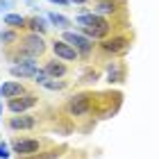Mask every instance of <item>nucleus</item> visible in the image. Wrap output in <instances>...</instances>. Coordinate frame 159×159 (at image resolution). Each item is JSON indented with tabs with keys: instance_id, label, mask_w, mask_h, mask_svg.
Returning a JSON list of instances; mask_svg holds the SVG:
<instances>
[{
	"instance_id": "nucleus-1",
	"label": "nucleus",
	"mask_w": 159,
	"mask_h": 159,
	"mask_svg": "<svg viewBox=\"0 0 159 159\" xmlns=\"http://www.w3.org/2000/svg\"><path fill=\"white\" fill-rule=\"evenodd\" d=\"M75 23L82 27V34H86L89 39H107L111 32L109 20L98 16V14H82L75 18Z\"/></svg>"
},
{
	"instance_id": "nucleus-15",
	"label": "nucleus",
	"mask_w": 159,
	"mask_h": 159,
	"mask_svg": "<svg viewBox=\"0 0 159 159\" xmlns=\"http://www.w3.org/2000/svg\"><path fill=\"white\" fill-rule=\"evenodd\" d=\"M5 25H9L11 30H20V27L27 25V18L20 16V14H7L5 16Z\"/></svg>"
},
{
	"instance_id": "nucleus-19",
	"label": "nucleus",
	"mask_w": 159,
	"mask_h": 159,
	"mask_svg": "<svg viewBox=\"0 0 159 159\" xmlns=\"http://www.w3.org/2000/svg\"><path fill=\"white\" fill-rule=\"evenodd\" d=\"M64 150L66 148H50V150H46V152H37V155H32L30 159H59L61 155H64Z\"/></svg>"
},
{
	"instance_id": "nucleus-2",
	"label": "nucleus",
	"mask_w": 159,
	"mask_h": 159,
	"mask_svg": "<svg viewBox=\"0 0 159 159\" xmlns=\"http://www.w3.org/2000/svg\"><path fill=\"white\" fill-rule=\"evenodd\" d=\"M18 52L23 59H27V57H37V55H43L46 52V43H43L41 34H27V37L23 41H18Z\"/></svg>"
},
{
	"instance_id": "nucleus-20",
	"label": "nucleus",
	"mask_w": 159,
	"mask_h": 159,
	"mask_svg": "<svg viewBox=\"0 0 159 159\" xmlns=\"http://www.w3.org/2000/svg\"><path fill=\"white\" fill-rule=\"evenodd\" d=\"M0 39H2V43H18V34L11 32V30H7V32L0 34Z\"/></svg>"
},
{
	"instance_id": "nucleus-21",
	"label": "nucleus",
	"mask_w": 159,
	"mask_h": 159,
	"mask_svg": "<svg viewBox=\"0 0 159 159\" xmlns=\"http://www.w3.org/2000/svg\"><path fill=\"white\" fill-rule=\"evenodd\" d=\"M9 146H7L5 141H0V159H9Z\"/></svg>"
},
{
	"instance_id": "nucleus-5",
	"label": "nucleus",
	"mask_w": 159,
	"mask_h": 159,
	"mask_svg": "<svg viewBox=\"0 0 159 159\" xmlns=\"http://www.w3.org/2000/svg\"><path fill=\"white\" fill-rule=\"evenodd\" d=\"M41 148H43V141L39 139H14L11 141V150L18 152L20 157H32L41 152Z\"/></svg>"
},
{
	"instance_id": "nucleus-16",
	"label": "nucleus",
	"mask_w": 159,
	"mask_h": 159,
	"mask_svg": "<svg viewBox=\"0 0 159 159\" xmlns=\"http://www.w3.org/2000/svg\"><path fill=\"white\" fill-rule=\"evenodd\" d=\"M48 20L57 27V30H64V32H66L68 25H70V20H68L66 16H61V14H57V11H50V14H48Z\"/></svg>"
},
{
	"instance_id": "nucleus-7",
	"label": "nucleus",
	"mask_w": 159,
	"mask_h": 159,
	"mask_svg": "<svg viewBox=\"0 0 159 159\" xmlns=\"http://www.w3.org/2000/svg\"><path fill=\"white\" fill-rule=\"evenodd\" d=\"M37 102H39V98L34 96V93H23V96H18V98H9V105L7 107H9V111H14V114H25Z\"/></svg>"
},
{
	"instance_id": "nucleus-18",
	"label": "nucleus",
	"mask_w": 159,
	"mask_h": 159,
	"mask_svg": "<svg viewBox=\"0 0 159 159\" xmlns=\"http://www.w3.org/2000/svg\"><path fill=\"white\" fill-rule=\"evenodd\" d=\"M27 27L34 32V34H43L48 30V25H46V20H43L41 16H32V18H27Z\"/></svg>"
},
{
	"instance_id": "nucleus-9",
	"label": "nucleus",
	"mask_w": 159,
	"mask_h": 159,
	"mask_svg": "<svg viewBox=\"0 0 159 159\" xmlns=\"http://www.w3.org/2000/svg\"><path fill=\"white\" fill-rule=\"evenodd\" d=\"M34 82H37L39 86H43V89H48V91H64L66 89V82H64V80L50 77L46 70H39V73L34 75Z\"/></svg>"
},
{
	"instance_id": "nucleus-13",
	"label": "nucleus",
	"mask_w": 159,
	"mask_h": 159,
	"mask_svg": "<svg viewBox=\"0 0 159 159\" xmlns=\"http://www.w3.org/2000/svg\"><path fill=\"white\" fill-rule=\"evenodd\" d=\"M125 80V66L118 61H111V66L107 68V82L109 84H118Z\"/></svg>"
},
{
	"instance_id": "nucleus-23",
	"label": "nucleus",
	"mask_w": 159,
	"mask_h": 159,
	"mask_svg": "<svg viewBox=\"0 0 159 159\" xmlns=\"http://www.w3.org/2000/svg\"><path fill=\"white\" fill-rule=\"evenodd\" d=\"M50 2H55V5H61V7H68V5H70V0H50Z\"/></svg>"
},
{
	"instance_id": "nucleus-24",
	"label": "nucleus",
	"mask_w": 159,
	"mask_h": 159,
	"mask_svg": "<svg viewBox=\"0 0 159 159\" xmlns=\"http://www.w3.org/2000/svg\"><path fill=\"white\" fill-rule=\"evenodd\" d=\"M9 7V0H0V11H5Z\"/></svg>"
},
{
	"instance_id": "nucleus-26",
	"label": "nucleus",
	"mask_w": 159,
	"mask_h": 159,
	"mask_svg": "<svg viewBox=\"0 0 159 159\" xmlns=\"http://www.w3.org/2000/svg\"><path fill=\"white\" fill-rule=\"evenodd\" d=\"M0 98H2V96H0Z\"/></svg>"
},
{
	"instance_id": "nucleus-10",
	"label": "nucleus",
	"mask_w": 159,
	"mask_h": 159,
	"mask_svg": "<svg viewBox=\"0 0 159 159\" xmlns=\"http://www.w3.org/2000/svg\"><path fill=\"white\" fill-rule=\"evenodd\" d=\"M52 52L57 57H61L64 61H75L80 57V52L70 46V43H66V41H52Z\"/></svg>"
},
{
	"instance_id": "nucleus-11",
	"label": "nucleus",
	"mask_w": 159,
	"mask_h": 159,
	"mask_svg": "<svg viewBox=\"0 0 159 159\" xmlns=\"http://www.w3.org/2000/svg\"><path fill=\"white\" fill-rule=\"evenodd\" d=\"M9 127H11V129H34V127H37V118H34V116H27V114L11 116V118H9Z\"/></svg>"
},
{
	"instance_id": "nucleus-4",
	"label": "nucleus",
	"mask_w": 159,
	"mask_h": 159,
	"mask_svg": "<svg viewBox=\"0 0 159 159\" xmlns=\"http://www.w3.org/2000/svg\"><path fill=\"white\" fill-rule=\"evenodd\" d=\"M91 107H93V96L91 93H77V96H73L68 100L66 109H68L70 116H86V114L91 111Z\"/></svg>"
},
{
	"instance_id": "nucleus-6",
	"label": "nucleus",
	"mask_w": 159,
	"mask_h": 159,
	"mask_svg": "<svg viewBox=\"0 0 159 159\" xmlns=\"http://www.w3.org/2000/svg\"><path fill=\"white\" fill-rule=\"evenodd\" d=\"M9 73L14 77H34L39 73V66L34 61V57H27V59H18V64H11Z\"/></svg>"
},
{
	"instance_id": "nucleus-8",
	"label": "nucleus",
	"mask_w": 159,
	"mask_h": 159,
	"mask_svg": "<svg viewBox=\"0 0 159 159\" xmlns=\"http://www.w3.org/2000/svg\"><path fill=\"white\" fill-rule=\"evenodd\" d=\"M129 39L127 37H111V39H105L102 43H100V48L105 50V52H109V55H123V52H127L129 50Z\"/></svg>"
},
{
	"instance_id": "nucleus-17",
	"label": "nucleus",
	"mask_w": 159,
	"mask_h": 159,
	"mask_svg": "<svg viewBox=\"0 0 159 159\" xmlns=\"http://www.w3.org/2000/svg\"><path fill=\"white\" fill-rule=\"evenodd\" d=\"M98 16H105V14H116V0H100L96 5V11Z\"/></svg>"
},
{
	"instance_id": "nucleus-14",
	"label": "nucleus",
	"mask_w": 159,
	"mask_h": 159,
	"mask_svg": "<svg viewBox=\"0 0 159 159\" xmlns=\"http://www.w3.org/2000/svg\"><path fill=\"white\" fill-rule=\"evenodd\" d=\"M23 93H25V86L20 82H5L0 86V96H5V98H18Z\"/></svg>"
},
{
	"instance_id": "nucleus-3",
	"label": "nucleus",
	"mask_w": 159,
	"mask_h": 159,
	"mask_svg": "<svg viewBox=\"0 0 159 159\" xmlns=\"http://www.w3.org/2000/svg\"><path fill=\"white\" fill-rule=\"evenodd\" d=\"M61 41H66V43H70L80 55H84V57H89L91 55V50H93V39H89L86 34H80V32H70V30H66L61 34Z\"/></svg>"
},
{
	"instance_id": "nucleus-25",
	"label": "nucleus",
	"mask_w": 159,
	"mask_h": 159,
	"mask_svg": "<svg viewBox=\"0 0 159 159\" xmlns=\"http://www.w3.org/2000/svg\"><path fill=\"white\" fill-rule=\"evenodd\" d=\"M70 2H77V5H82V2H89V0H70Z\"/></svg>"
},
{
	"instance_id": "nucleus-12",
	"label": "nucleus",
	"mask_w": 159,
	"mask_h": 159,
	"mask_svg": "<svg viewBox=\"0 0 159 159\" xmlns=\"http://www.w3.org/2000/svg\"><path fill=\"white\" fill-rule=\"evenodd\" d=\"M43 70H46V73H48L50 77H57V80H61V77H66V75H68V66H66L64 61H57V59L46 61Z\"/></svg>"
},
{
	"instance_id": "nucleus-22",
	"label": "nucleus",
	"mask_w": 159,
	"mask_h": 159,
	"mask_svg": "<svg viewBox=\"0 0 159 159\" xmlns=\"http://www.w3.org/2000/svg\"><path fill=\"white\" fill-rule=\"evenodd\" d=\"M98 77V73L96 70H89V73H84V77H82V82H93V80Z\"/></svg>"
}]
</instances>
